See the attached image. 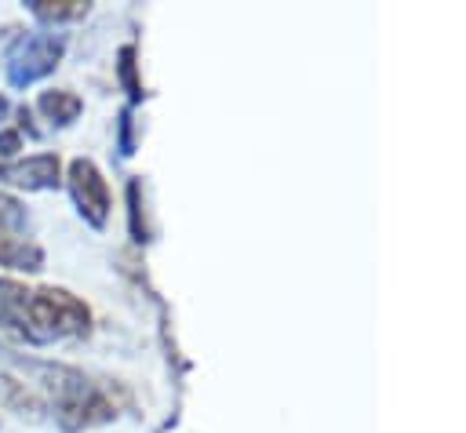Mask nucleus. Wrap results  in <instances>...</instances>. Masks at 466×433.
Masks as SVG:
<instances>
[{"label":"nucleus","mask_w":466,"mask_h":433,"mask_svg":"<svg viewBox=\"0 0 466 433\" xmlns=\"http://www.w3.org/2000/svg\"><path fill=\"white\" fill-rule=\"evenodd\" d=\"M0 353H7V364L18 371L15 378L36 397L40 411H51L62 433H84V429H95L116 418V397L102 382L84 375L80 368H69L58 360L18 357L11 349H0Z\"/></svg>","instance_id":"obj_1"},{"label":"nucleus","mask_w":466,"mask_h":433,"mask_svg":"<svg viewBox=\"0 0 466 433\" xmlns=\"http://www.w3.org/2000/svg\"><path fill=\"white\" fill-rule=\"evenodd\" d=\"M0 331L22 346H55L66 338H84L91 331V309L66 287L0 277Z\"/></svg>","instance_id":"obj_2"},{"label":"nucleus","mask_w":466,"mask_h":433,"mask_svg":"<svg viewBox=\"0 0 466 433\" xmlns=\"http://www.w3.org/2000/svg\"><path fill=\"white\" fill-rule=\"evenodd\" d=\"M66 33L55 29H7L4 36V80L15 91H25L51 76L66 55Z\"/></svg>","instance_id":"obj_3"},{"label":"nucleus","mask_w":466,"mask_h":433,"mask_svg":"<svg viewBox=\"0 0 466 433\" xmlns=\"http://www.w3.org/2000/svg\"><path fill=\"white\" fill-rule=\"evenodd\" d=\"M0 269L11 273H40L44 247L33 237V218L18 196L0 189Z\"/></svg>","instance_id":"obj_4"},{"label":"nucleus","mask_w":466,"mask_h":433,"mask_svg":"<svg viewBox=\"0 0 466 433\" xmlns=\"http://www.w3.org/2000/svg\"><path fill=\"white\" fill-rule=\"evenodd\" d=\"M66 189H69V196H73L80 218H84L87 226L102 229L106 218H109L113 196H109V182L102 178L98 164L87 160V156H73L69 167H66Z\"/></svg>","instance_id":"obj_5"},{"label":"nucleus","mask_w":466,"mask_h":433,"mask_svg":"<svg viewBox=\"0 0 466 433\" xmlns=\"http://www.w3.org/2000/svg\"><path fill=\"white\" fill-rule=\"evenodd\" d=\"M0 182L36 193V189H58L62 186V160L58 153H29L15 160H0Z\"/></svg>","instance_id":"obj_6"},{"label":"nucleus","mask_w":466,"mask_h":433,"mask_svg":"<svg viewBox=\"0 0 466 433\" xmlns=\"http://www.w3.org/2000/svg\"><path fill=\"white\" fill-rule=\"evenodd\" d=\"M25 11L40 22V29H55L62 22H76L91 11L87 0H25Z\"/></svg>","instance_id":"obj_7"},{"label":"nucleus","mask_w":466,"mask_h":433,"mask_svg":"<svg viewBox=\"0 0 466 433\" xmlns=\"http://www.w3.org/2000/svg\"><path fill=\"white\" fill-rule=\"evenodd\" d=\"M80 109H84V102H80L73 91L51 87V91H40V98H36V113H40L44 120H51L55 127H69V124L80 116Z\"/></svg>","instance_id":"obj_8"},{"label":"nucleus","mask_w":466,"mask_h":433,"mask_svg":"<svg viewBox=\"0 0 466 433\" xmlns=\"http://www.w3.org/2000/svg\"><path fill=\"white\" fill-rule=\"evenodd\" d=\"M22 149V131L18 127H0V160H15Z\"/></svg>","instance_id":"obj_9"},{"label":"nucleus","mask_w":466,"mask_h":433,"mask_svg":"<svg viewBox=\"0 0 466 433\" xmlns=\"http://www.w3.org/2000/svg\"><path fill=\"white\" fill-rule=\"evenodd\" d=\"M7 113H11V106H7V98H4V95H0V124H4V120H7Z\"/></svg>","instance_id":"obj_10"}]
</instances>
